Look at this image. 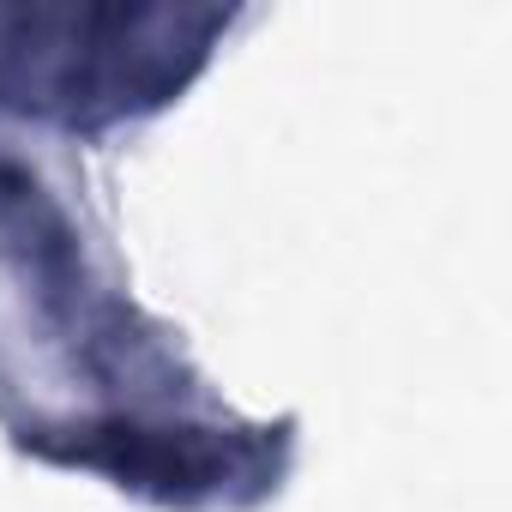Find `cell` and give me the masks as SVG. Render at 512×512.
Wrapping results in <instances>:
<instances>
[{
	"mask_svg": "<svg viewBox=\"0 0 512 512\" xmlns=\"http://www.w3.org/2000/svg\"><path fill=\"white\" fill-rule=\"evenodd\" d=\"M181 13H0V103L61 127H109L163 109L199 67Z\"/></svg>",
	"mask_w": 512,
	"mask_h": 512,
	"instance_id": "1",
	"label": "cell"
}]
</instances>
